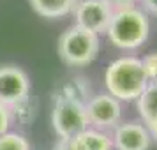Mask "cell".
Wrapping results in <instances>:
<instances>
[{
	"label": "cell",
	"instance_id": "6da1fadb",
	"mask_svg": "<svg viewBox=\"0 0 157 150\" xmlns=\"http://www.w3.org/2000/svg\"><path fill=\"white\" fill-rule=\"evenodd\" d=\"M104 81L109 95L122 101L138 99L148 87V78L143 62L136 57H122L113 60L108 65Z\"/></svg>",
	"mask_w": 157,
	"mask_h": 150
},
{
	"label": "cell",
	"instance_id": "7a4b0ae2",
	"mask_svg": "<svg viewBox=\"0 0 157 150\" xmlns=\"http://www.w3.org/2000/svg\"><path fill=\"white\" fill-rule=\"evenodd\" d=\"M109 41L120 50H136L147 39L150 32L148 16L138 6L113 11L111 21L108 25Z\"/></svg>",
	"mask_w": 157,
	"mask_h": 150
},
{
	"label": "cell",
	"instance_id": "3957f363",
	"mask_svg": "<svg viewBox=\"0 0 157 150\" xmlns=\"http://www.w3.org/2000/svg\"><path fill=\"white\" fill-rule=\"evenodd\" d=\"M99 36L81 27L67 29L58 39V55L69 65H86L97 57Z\"/></svg>",
	"mask_w": 157,
	"mask_h": 150
},
{
	"label": "cell",
	"instance_id": "277c9868",
	"mask_svg": "<svg viewBox=\"0 0 157 150\" xmlns=\"http://www.w3.org/2000/svg\"><path fill=\"white\" fill-rule=\"evenodd\" d=\"M53 127L62 140H69L88 129V117L85 111V104L78 101L67 99L62 95H57L53 113H51Z\"/></svg>",
	"mask_w": 157,
	"mask_h": 150
},
{
	"label": "cell",
	"instance_id": "5b68a950",
	"mask_svg": "<svg viewBox=\"0 0 157 150\" xmlns=\"http://www.w3.org/2000/svg\"><path fill=\"white\" fill-rule=\"evenodd\" d=\"M111 16H113V9L104 0H78L74 7L76 27H81L95 36L108 30Z\"/></svg>",
	"mask_w": 157,
	"mask_h": 150
},
{
	"label": "cell",
	"instance_id": "8992f818",
	"mask_svg": "<svg viewBox=\"0 0 157 150\" xmlns=\"http://www.w3.org/2000/svg\"><path fill=\"white\" fill-rule=\"evenodd\" d=\"M30 81L29 76L16 65L0 67V102L11 108L21 99L29 97Z\"/></svg>",
	"mask_w": 157,
	"mask_h": 150
},
{
	"label": "cell",
	"instance_id": "52a82bcc",
	"mask_svg": "<svg viewBox=\"0 0 157 150\" xmlns=\"http://www.w3.org/2000/svg\"><path fill=\"white\" fill-rule=\"evenodd\" d=\"M85 111L88 117V124L95 127H111L115 125L122 115V108L118 99L109 94H101L86 101Z\"/></svg>",
	"mask_w": 157,
	"mask_h": 150
},
{
	"label": "cell",
	"instance_id": "ba28073f",
	"mask_svg": "<svg viewBox=\"0 0 157 150\" xmlns=\"http://www.w3.org/2000/svg\"><path fill=\"white\" fill-rule=\"evenodd\" d=\"M150 134L140 122H125L115 129L113 147L117 150H147L150 147Z\"/></svg>",
	"mask_w": 157,
	"mask_h": 150
},
{
	"label": "cell",
	"instance_id": "9c48e42d",
	"mask_svg": "<svg viewBox=\"0 0 157 150\" xmlns=\"http://www.w3.org/2000/svg\"><path fill=\"white\" fill-rule=\"evenodd\" d=\"M72 145L76 147V150H111L113 148V141L111 138L101 131L95 129H85L83 133H79L78 136L71 138Z\"/></svg>",
	"mask_w": 157,
	"mask_h": 150
},
{
	"label": "cell",
	"instance_id": "30bf717a",
	"mask_svg": "<svg viewBox=\"0 0 157 150\" xmlns=\"http://www.w3.org/2000/svg\"><path fill=\"white\" fill-rule=\"evenodd\" d=\"M32 9L44 18H60L74 11L78 0H29Z\"/></svg>",
	"mask_w": 157,
	"mask_h": 150
},
{
	"label": "cell",
	"instance_id": "8fae6325",
	"mask_svg": "<svg viewBox=\"0 0 157 150\" xmlns=\"http://www.w3.org/2000/svg\"><path fill=\"white\" fill-rule=\"evenodd\" d=\"M138 110L141 115L145 127L157 124V85L148 83V87L143 90V94L138 97Z\"/></svg>",
	"mask_w": 157,
	"mask_h": 150
},
{
	"label": "cell",
	"instance_id": "7c38bea8",
	"mask_svg": "<svg viewBox=\"0 0 157 150\" xmlns=\"http://www.w3.org/2000/svg\"><path fill=\"white\" fill-rule=\"evenodd\" d=\"M88 85L83 78H71L69 81H65L62 88H60V94L62 97H67V99L78 101L81 104H86L88 101Z\"/></svg>",
	"mask_w": 157,
	"mask_h": 150
},
{
	"label": "cell",
	"instance_id": "4fadbf2b",
	"mask_svg": "<svg viewBox=\"0 0 157 150\" xmlns=\"http://www.w3.org/2000/svg\"><path fill=\"white\" fill-rule=\"evenodd\" d=\"M0 150H30V145L21 134L6 133L0 136Z\"/></svg>",
	"mask_w": 157,
	"mask_h": 150
},
{
	"label": "cell",
	"instance_id": "5bb4252c",
	"mask_svg": "<svg viewBox=\"0 0 157 150\" xmlns=\"http://www.w3.org/2000/svg\"><path fill=\"white\" fill-rule=\"evenodd\" d=\"M9 111L14 113L16 117H18V120H21L23 124H27V122L34 117V106H32V102H30V97H25V99H21L20 102L13 104V106L9 108Z\"/></svg>",
	"mask_w": 157,
	"mask_h": 150
},
{
	"label": "cell",
	"instance_id": "9a60e30c",
	"mask_svg": "<svg viewBox=\"0 0 157 150\" xmlns=\"http://www.w3.org/2000/svg\"><path fill=\"white\" fill-rule=\"evenodd\" d=\"M141 62H143V67H145V72H147L148 83H155L157 85V51L155 53H148Z\"/></svg>",
	"mask_w": 157,
	"mask_h": 150
},
{
	"label": "cell",
	"instance_id": "2e32d148",
	"mask_svg": "<svg viewBox=\"0 0 157 150\" xmlns=\"http://www.w3.org/2000/svg\"><path fill=\"white\" fill-rule=\"evenodd\" d=\"M9 124H11V111H9L7 106H4L0 102V136L7 133Z\"/></svg>",
	"mask_w": 157,
	"mask_h": 150
},
{
	"label": "cell",
	"instance_id": "e0dca14e",
	"mask_svg": "<svg viewBox=\"0 0 157 150\" xmlns=\"http://www.w3.org/2000/svg\"><path fill=\"white\" fill-rule=\"evenodd\" d=\"M104 2H106L113 11H117V9H124V7H132V6H136L140 0H104Z\"/></svg>",
	"mask_w": 157,
	"mask_h": 150
},
{
	"label": "cell",
	"instance_id": "ac0fdd59",
	"mask_svg": "<svg viewBox=\"0 0 157 150\" xmlns=\"http://www.w3.org/2000/svg\"><path fill=\"white\" fill-rule=\"evenodd\" d=\"M140 4H141L143 11L157 16V0H140Z\"/></svg>",
	"mask_w": 157,
	"mask_h": 150
},
{
	"label": "cell",
	"instance_id": "d6986e66",
	"mask_svg": "<svg viewBox=\"0 0 157 150\" xmlns=\"http://www.w3.org/2000/svg\"><path fill=\"white\" fill-rule=\"evenodd\" d=\"M53 150H76V147L72 145V140L69 138V140H58L57 143H55V147H53Z\"/></svg>",
	"mask_w": 157,
	"mask_h": 150
},
{
	"label": "cell",
	"instance_id": "ffe728a7",
	"mask_svg": "<svg viewBox=\"0 0 157 150\" xmlns=\"http://www.w3.org/2000/svg\"><path fill=\"white\" fill-rule=\"evenodd\" d=\"M147 131H148L150 138L157 140V124H152V125H147Z\"/></svg>",
	"mask_w": 157,
	"mask_h": 150
}]
</instances>
